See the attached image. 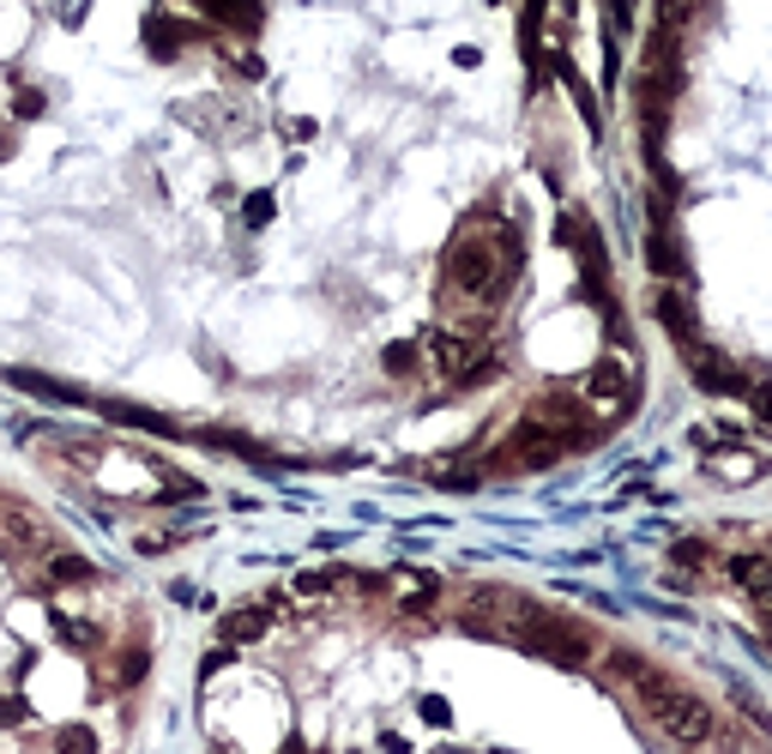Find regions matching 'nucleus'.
I'll use <instances>...</instances> for the list:
<instances>
[{"mask_svg":"<svg viewBox=\"0 0 772 754\" xmlns=\"http://www.w3.org/2000/svg\"><path fill=\"white\" fill-rule=\"evenodd\" d=\"M441 272H447V284H453L459 297H489L495 302L501 290L519 278V236H513V229H471V236H459L453 248H447Z\"/></svg>","mask_w":772,"mask_h":754,"instance_id":"obj_2","label":"nucleus"},{"mask_svg":"<svg viewBox=\"0 0 772 754\" xmlns=\"http://www.w3.org/2000/svg\"><path fill=\"white\" fill-rule=\"evenodd\" d=\"M332 585H344V573H339V568H326V573H296V592H302V597L332 592Z\"/></svg>","mask_w":772,"mask_h":754,"instance_id":"obj_20","label":"nucleus"},{"mask_svg":"<svg viewBox=\"0 0 772 754\" xmlns=\"http://www.w3.org/2000/svg\"><path fill=\"white\" fill-rule=\"evenodd\" d=\"M49 628H55V634H61V640H67L73 651H92V646H97V628H92V622H73V616H49Z\"/></svg>","mask_w":772,"mask_h":754,"instance_id":"obj_18","label":"nucleus"},{"mask_svg":"<svg viewBox=\"0 0 772 754\" xmlns=\"http://www.w3.org/2000/svg\"><path fill=\"white\" fill-rule=\"evenodd\" d=\"M706 471H712V477H725V483H754V477H761V453H754V446L712 453V459H706Z\"/></svg>","mask_w":772,"mask_h":754,"instance_id":"obj_15","label":"nucleus"},{"mask_svg":"<svg viewBox=\"0 0 772 754\" xmlns=\"http://www.w3.org/2000/svg\"><path fill=\"white\" fill-rule=\"evenodd\" d=\"M586 405H579V392H549V399H537V411H532V423H544L549 434H561L568 446L579 441H591V429H586Z\"/></svg>","mask_w":772,"mask_h":754,"instance_id":"obj_6","label":"nucleus"},{"mask_svg":"<svg viewBox=\"0 0 772 754\" xmlns=\"http://www.w3.org/2000/svg\"><path fill=\"white\" fill-rule=\"evenodd\" d=\"M266 628H272V610H266V604H242V610H229V616H224V646H248V640H260Z\"/></svg>","mask_w":772,"mask_h":754,"instance_id":"obj_11","label":"nucleus"},{"mask_svg":"<svg viewBox=\"0 0 772 754\" xmlns=\"http://www.w3.org/2000/svg\"><path fill=\"white\" fill-rule=\"evenodd\" d=\"M49 7H55V19H61V24H79L92 0H49Z\"/></svg>","mask_w":772,"mask_h":754,"instance_id":"obj_25","label":"nucleus"},{"mask_svg":"<svg viewBox=\"0 0 772 754\" xmlns=\"http://www.w3.org/2000/svg\"><path fill=\"white\" fill-rule=\"evenodd\" d=\"M146 664H151L146 651H121V664H115V682H121V688L139 682V676H146Z\"/></svg>","mask_w":772,"mask_h":754,"instance_id":"obj_23","label":"nucleus"},{"mask_svg":"<svg viewBox=\"0 0 772 754\" xmlns=\"http://www.w3.org/2000/svg\"><path fill=\"white\" fill-rule=\"evenodd\" d=\"M0 158H12V139L7 133H0Z\"/></svg>","mask_w":772,"mask_h":754,"instance_id":"obj_29","label":"nucleus"},{"mask_svg":"<svg viewBox=\"0 0 772 754\" xmlns=\"http://www.w3.org/2000/svg\"><path fill=\"white\" fill-rule=\"evenodd\" d=\"M242 217H248V229H266V224H272V194H248Z\"/></svg>","mask_w":772,"mask_h":754,"instance_id":"obj_22","label":"nucleus"},{"mask_svg":"<svg viewBox=\"0 0 772 754\" xmlns=\"http://www.w3.org/2000/svg\"><path fill=\"white\" fill-rule=\"evenodd\" d=\"M417 351L429 356V368H435V375L459 380V387H471V380H489V375L501 368L478 338H465V332H447V326H429V332H422V344H417Z\"/></svg>","mask_w":772,"mask_h":754,"instance_id":"obj_3","label":"nucleus"},{"mask_svg":"<svg viewBox=\"0 0 772 754\" xmlns=\"http://www.w3.org/2000/svg\"><path fill=\"white\" fill-rule=\"evenodd\" d=\"M507 453L519 459V465H537V471H544V465H556V459L568 453V441H561V434H549L544 423H532V417H525V423L513 429Z\"/></svg>","mask_w":772,"mask_h":754,"instance_id":"obj_8","label":"nucleus"},{"mask_svg":"<svg viewBox=\"0 0 772 754\" xmlns=\"http://www.w3.org/2000/svg\"><path fill=\"white\" fill-rule=\"evenodd\" d=\"M579 405H586L591 417H603V423L622 417L628 411V368L622 363H598L586 375V387H579Z\"/></svg>","mask_w":772,"mask_h":754,"instance_id":"obj_4","label":"nucleus"},{"mask_svg":"<svg viewBox=\"0 0 772 754\" xmlns=\"http://www.w3.org/2000/svg\"><path fill=\"white\" fill-rule=\"evenodd\" d=\"M725 573L754 597V604H766V556L761 549H749V556H725Z\"/></svg>","mask_w":772,"mask_h":754,"instance_id":"obj_13","label":"nucleus"},{"mask_svg":"<svg viewBox=\"0 0 772 754\" xmlns=\"http://www.w3.org/2000/svg\"><path fill=\"white\" fill-rule=\"evenodd\" d=\"M386 592H398V610H429L435 592H441V580H429V573H417V568H398L393 580H386Z\"/></svg>","mask_w":772,"mask_h":754,"instance_id":"obj_10","label":"nucleus"},{"mask_svg":"<svg viewBox=\"0 0 772 754\" xmlns=\"http://www.w3.org/2000/svg\"><path fill=\"white\" fill-rule=\"evenodd\" d=\"M380 363H386V375H398V380H405V375H417V344H386V356H380Z\"/></svg>","mask_w":772,"mask_h":754,"instance_id":"obj_19","label":"nucleus"},{"mask_svg":"<svg viewBox=\"0 0 772 754\" xmlns=\"http://www.w3.org/2000/svg\"><path fill=\"white\" fill-rule=\"evenodd\" d=\"M610 676H615L622 688H634V700L646 707V719L658 724V736H671V743H682V748L712 743V707H700L688 688H676L671 676H658L652 664H640L634 651H615V658H610Z\"/></svg>","mask_w":772,"mask_h":754,"instance_id":"obj_1","label":"nucleus"},{"mask_svg":"<svg viewBox=\"0 0 772 754\" xmlns=\"http://www.w3.org/2000/svg\"><path fill=\"white\" fill-rule=\"evenodd\" d=\"M0 549H12V556H49L55 538H49V526L31 514V507L0 502Z\"/></svg>","mask_w":772,"mask_h":754,"instance_id":"obj_5","label":"nucleus"},{"mask_svg":"<svg viewBox=\"0 0 772 754\" xmlns=\"http://www.w3.org/2000/svg\"><path fill=\"white\" fill-rule=\"evenodd\" d=\"M658 321H664V332H671V338L682 344V351H688V344L700 338V321H694L688 297H682V290H671V284L658 290Z\"/></svg>","mask_w":772,"mask_h":754,"instance_id":"obj_9","label":"nucleus"},{"mask_svg":"<svg viewBox=\"0 0 772 754\" xmlns=\"http://www.w3.org/2000/svg\"><path fill=\"white\" fill-rule=\"evenodd\" d=\"M422 719H429V724H453V707H447L441 694H429V700H422Z\"/></svg>","mask_w":772,"mask_h":754,"instance_id":"obj_26","label":"nucleus"},{"mask_svg":"<svg viewBox=\"0 0 772 754\" xmlns=\"http://www.w3.org/2000/svg\"><path fill=\"white\" fill-rule=\"evenodd\" d=\"M200 12H212L229 31H260V0H193Z\"/></svg>","mask_w":772,"mask_h":754,"instance_id":"obj_14","label":"nucleus"},{"mask_svg":"<svg viewBox=\"0 0 772 754\" xmlns=\"http://www.w3.org/2000/svg\"><path fill=\"white\" fill-rule=\"evenodd\" d=\"M12 109H19L24 121H31V115H43V97H36V91H19V104H12Z\"/></svg>","mask_w":772,"mask_h":754,"instance_id":"obj_27","label":"nucleus"},{"mask_svg":"<svg viewBox=\"0 0 772 754\" xmlns=\"http://www.w3.org/2000/svg\"><path fill=\"white\" fill-rule=\"evenodd\" d=\"M175 543H182V531H139L133 538L139 556H163V549H175Z\"/></svg>","mask_w":772,"mask_h":754,"instance_id":"obj_21","label":"nucleus"},{"mask_svg":"<svg viewBox=\"0 0 772 754\" xmlns=\"http://www.w3.org/2000/svg\"><path fill=\"white\" fill-rule=\"evenodd\" d=\"M0 724H24V707H19V700H0Z\"/></svg>","mask_w":772,"mask_h":754,"instance_id":"obj_28","label":"nucleus"},{"mask_svg":"<svg viewBox=\"0 0 772 754\" xmlns=\"http://www.w3.org/2000/svg\"><path fill=\"white\" fill-rule=\"evenodd\" d=\"M92 573L97 568L85 556H67V549H61V556H49V580H55V585H85Z\"/></svg>","mask_w":772,"mask_h":754,"instance_id":"obj_17","label":"nucleus"},{"mask_svg":"<svg viewBox=\"0 0 772 754\" xmlns=\"http://www.w3.org/2000/svg\"><path fill=\"white\" fill-rule=\"evenodd\" d=\"M495 7H501V0H495Z\"/></svg>","mask_w":772,"mask_h":754,"instance_id":"obj_30","label":"nucleus"},{"mask_svg":"<svg viewBox=\"0 0 772 754\" xmlns=\"http://www.w3.org/2000/svg\"><path fill=\"white\" fill-rule=\"evenodd\" d=\"M676 561H682V568H706V561H712V549H706L700 538H682L676 543Z\"/></svg>","mask_w":772,"mask_h":754,"instance_id":"obj_24","label":"nucleus"},{"mask_svg":"<svg viewBox=\"0 0 772 754\" xmlns=\"http://www.w3.org/2000/svg\"><path fill=\"white\" fill-rule=\"evenodd\" d=\"M688 368H694V380H700L706 392H749L742 368L730 363V356H718L706 338H694V344H688Z\"/></svg>","mask_w":772,"mask_h":754,"instance_id":"obj_7","label":"nucleus"},{"mask_svg":"<svg viewBox=\"0 0 772 754\" xmlns=\"http://www.w3.org/2000/svg\"><path fill=\"white\" fill-rule=\"evenodd\" d=\"M187 24L182 19H170V12H158V19H146V49H151V55H158V61H175V55H182V43H187Z\"/></svg>","mask_w":772,"mask_h":754,"instance_id":"obj_12","label":"nucleus"},{"mask_svg":"<svg viewBox=\"0 0 772 754\" xmlns=\"http://www.w3.org/2000/svg\"><path fill=\"white\" fill-rule=\"evenodd\" d=\"M646 254H652V272L658 278H682V248L671 236H664V224L652 229V241H646Z\"/></svg>","mask_w":772,"mask_h":754,"instance_id":"obj_16","label":"nucleus"}]
</instances>
